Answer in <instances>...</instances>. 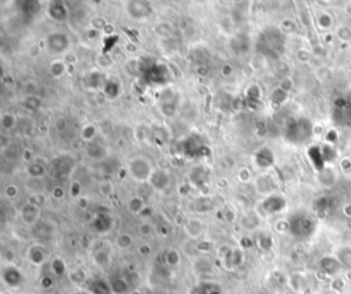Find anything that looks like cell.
I'll list each match as a JSON object with an SVG mask.
<instances>
[{"mask_svg": "<svg viewBox=\"0 0 351 294\" xmlns=\"http://www.w3.org/2000/svg\"><path fill=\"white\" fill-rule=\"evenodd\" d=\"M70 40L69 36L62 32H55L46 37V50L51 55H62L68 52Z\"/></svg>", "mask_w": 351, "mask_h": 294, "instance_id": "cell-4", "label": "cell"}, {"mask_svg": "<svg viewBox=\"0 0 351 294\" xmlns=\"http://www.w3.org/2000/svg\"><path fill=\"white\" fill-rule=\"evenodd\" d=\"M115 245H117L118 249L126 250V249H129L133 245V237L130 234H128V232H122L115 239Z\"/></svg>", "mask_w": 351, "mask_h": 294, "instance_id": "cell-31", "label": "cell"}, {"mask_svg": "<svg viewBox=\"0 0 351 294\" xmlns=\"http://www.w3.org/2000/svg\"><path fill=\"white\" fill-rule=\"evenodd\" d=\"M26 257H28L30 264H33V266L36 267L43 266V264L46 263L47 259L46 249H44V246L39 245V243H34V245H32V246L28 249Z\"/></svg>", "mask_w": 351, "mask_h": 294, "instance_id": "cell-12", "label": "cell"}, {"mask_svg": "<svg viewBox=\"0 0 351 294\" xmlns=\"http://www.w3.org/2000/svg\"><path fill=\"white\" fill-rule=\"evenodd\" d=\"M97 65H100L102 68H108L113 65V59L108 54H102L100 57H97Z\"/></svg>", "mask_w": 351, "mask_h": 294, "instance_id": "cell-43", "label": "cell"}, {"mask_svg": "<svg viewBox=\"0 0 351 294\" xmlns=\"http://www.w3.org/2000/svg\"><path fill=\"white\" fill-rule=\"evenodd\" d=\"M40 103H41V100H40L39 98H36V97H33V95H30V97H28V98H26V100H25V106H26V107H28V109H30V110L39 109Z\"/></svg>", "mask_w": 351, "mask_h": 294, "instance_id": "cell-40", "label": "cell"}, {"mask_svg": "<svg viewBox=\"0 0 351 294\" xmlns=\"http://www.w3.org/2000/svg\"><path fill=\"white\" fill-rule=\"evenodd\" d=\"M150 138L153 140V143H155L157 146H164L165 143H168L170 135L166 131V128L162 125H154L150 129Z\"/></svg>", "mask_w": 351, "mask_h": 294, "instance_id": "cell-16", "label": "cell"}, {"mask_svg": "<svg viewBox=\"0 0 351 294\" xmlns=\"http://www.w3.org/2000/svg\"><path fill=\"white\" fill-rule=\"evenodd\" d=\"M73 294H91L89 293V290L88 289H79L77 292H74Z\"/></svg>", "mask_w": 351, "mask_h": 294, "instance_id": "cell-56", "label": "cell"}, {"mask_svg": "<svg viewBox=\"0 0 351 294\" xmlns=\"http://www.w3.org/2000/svg\"><path fill=\"white\" fill-rule=\"evenodd\" d=\"M15 124H17V118L11 113H4V114L0 117V125L6 131L12 129V128L15 127Z\"/></svg>", "mask_w": 351, "mask_h": 294, "instance_id": "cell-33", "label": "cell"}, {"mask_svg": "<svg viewBox=\"0 0 351 294\" xmlns=\"http://www.w3.org/2000/svg\"><path fill=\"white\" fill-rule=\"evenodd\" d=\"M68 72V62L65 59H54L50 65V73L54 79L62 77Z\"/></svg>", "mask_w": 351, "mask_h": 294, "instance_id": "cell-24", "label": "cell"}, {"mask_svg": "<svg viewBox=\"0 0 351 294\" xmlns=\"http://www.w3.org/2000/svg\"><path fill=\"white\" fill-rule=\"evenodd\" d=\"M119 91H121V86H119L118 81L114 80V79H108V80L106 81V86L103 88V94H104L107 98H117Z\"/></svg>", "mask_w": 351, "mask_h": 294, "instance_id": "cell-26", "label": "cell"}, {"mask_svg": "<svg viewBox=\"0 0 351 294\" xmlns=\"http://www.w3.org/2000/svg\"><path fill=\"white\" fill-rule=\"evenodd\" d=\"M153 172V164L144 157H136L130 160L128 165V173L132 176V179L136 182H148Z\"/></svg>", "mask_w": 351, "mask_h": 294, "instance_id": "cell-2", "label": "cell"}, {"mask_svg": "<svg viewBox=\"0 0 351 294\" xmlns=\"http://www.w3.org/2000/svg\"><path fill=\"white\" fill-rule=\"evenodd\" d=\"M165 263L169 267H172V268L178 267L180 266V263H181V254L175 248L168 249L166 253H165Z\"/></svg>", "mask_w": 351, "mask_h": 294, "instance_id": "cell-25", "label": "cell"}, {"mask_svg": "<svg viewBox=\"0 0 351 294\" xmlns=\"http://www.w3.org/2000/svg\"><path fill=\"white\" fill-rule=\"evenodd\" d=\"M261 87L258 84H253L249 87L247 93H246V99H247V103L250 104H258V102H261Z\"/></svg>", "mask_w": 351, "mask_h": 294, "instance_id": "cell-27", "label": "cell"}, {"mask_svg": "<svg viewBox=\"0 0 351 294\" xmlns=\"http://www.w3.org/2000/svg\"><path fill=\"white\" fill-rule=\"evenodd\" d=\"M150 185L154 190L165 191L170 186V175L166 169H154L153 175L150 176Z\"/></svg>", "mask_w": 351, "mask_h": 294, "instance_id": "cell-7", "label": "cell"}, {"mask_svg": "<svg viewBox=\"0 0 351 294\" xmlns=\"http://www.w3.org/2000/svg\"><path fill=\"white\" fill-rule=\"evenodd\" d=\"M99 189H100L103 194H106V196H108V194L113 191V187H111V185H110L108 182H103V183H100Z\"/></svg>", "mask_w": 351, "mask_h": 294, "instance_id": "cell-49", "label": "cell"}, {"mask_svg": "<svg viewBox=\"0 0 351 294\" xmlns=\"http://www.w3.org/2000/svg\"><path fill=\"white\" fill-rule=\"evenodd\" d=\"M28 172L30 176H33V178H43L44 175H46V168H44V165L41 164V162H37V161H33L30 165H29L28 168Z\"/></svg>", "mask_w": 351, "mask_h": 294, "instance_id": "cell-32", "label": "cell"}, {"mask_svg": "<svg viewBox=\"0 0 351 294\" xmlns=\"http://www.w3.org/2000/svg\"><path fill=\"white\" fill-rule=\"evenodd\" d=\"M28 202L40 208L41 205H44V202H46V196H43V194H34L33 196H30V198H29Z\"/></svg>", "mask_w": 351, "mask_h": 294, "instance_id": "cell-44", "label": "cell"}, {"mask_svg": "<svg viewBox=\"0 0 351 294\" xmlns=\"http://www.w3.org/2000/svg\"><path fill=\"white\" fill-rule=\"evenodd\" d=\"M52 285H54V282H52L51 278H43V281H41V286L44 289H50L52 288Z\"/></svg>", "mask_w": 351, "mask_h": 294, "instance_id": "cell-50", "label": "cell"}, {"mask_svg": "<svg viewBox=\"0 0 351 294\" xmlns=\"http://www.w3.org/2000/svg\"><path fill=\"white\" fill-rule=\"evenodd\" d=\"M253 161L258 168L261 169H266V168L272 167L274 162V154L269 147H262L260 150H257L253 156Z\"/></svg>", "mask_w": 351, "mask_h": 294, "instance_id": "cell-10", "label": "cell"}, {"mask_svg": "<svg viewBox=\"0 0 351 294\" xmlns=\"http://www.w3.org/2000/svg\"><path fill=\"white\" fill-rule=\"evenodd\" d=\"M146 208H147V205H146V201L142 196H132L128 201V210L132 214L140 216Z\"/></svg>", "mask_w": 351, "mask_h": 294, "instance_id": "cell-21", "label": "cell"}, {"mask_svg": "<svg viewBox=\"0 0 351 294\" xmlns=\"http://www.w3.org/2000/svg\"><path fill=\"white\" fill-rule=\"evenodd\" d=\"M254 189L260 196H272L273 191L276 189V185H273V180L269 175H260L254 179Z\"/></svg>", "mask_w": 351, "mask_h": 294, "instance_id": "cell-11", "label": "cell"}, {"mask_svg": "<svg viewBox=\"0 0 351 294\" xmlns=\"http://www.w3.org/2000/svg\"><path fill=\"white\" fill-rule=\"evenodd\" d=\"M207 179H209V172H207L203 167L193 168L192 171L189 172V175H188L189 183L196 186V187H203V186H206Z\"/></svg>", "mask_w": 351, "mask_h": 294, "instance_id": "cell-14", "label": "cell"}, {"mask_svg": "<svg viewBox=\"0 0 351 294\" xmlns=\"http://www.w3.org/2000/svg\"><path fill=\"white\" fill-rule=\"evenodd\" d=\"M107 25V21L102 17H95L91 19V28L95 30H103Z\"/></svg>", "mask_w": 351, "mask_h": 294, "instance_id": "cell-39", "label": "cell"}, {"mask_svg": "<svg viewBox=\"0 0 351 294\" xmlns=\"http://www.w3.org/2000/svg\"><path fill=\"white\" fill-rule=\"evenodd\" d=\"M93 260H95V263H96L97 266L107 267L110 264V261H111V256H110V252H108L107 249L102 248L93 254Z\"/></svg>", "mask_w": 351, "mask_h": 294, "instance_id": "cell-29", "label": "cell"}, {"mask_svg": "<svg viewBox=\"0 0 351 294\" xmlns=\"http://www.w3.org/2000/svg\"><path fill=\"white\" fill-rule=\"evenodd\" d=\"M312 125L305 118L291 120L284 128V136L292 143H303L312 136Z\"/></svg>", "mask_w": 351, "mask_h": 294, "instance_id": "cell-1", "label": "cell"}, {"mask_svg": "<svg viewBox=\"0 0 351 294\" xmlns=\"http://www.w3.org/2000/svg\"><path fill=\"white\" fill-rule=\"evenodd\" d=\"M40 213H41V210H40L39 206L32 205L28 202L26 205H23L22 210H21V220H22L23 224L34 225L39 221Z\"/></svg>", "mask_w": 351, "mask_h": 294, "instance_id": "cell-13", "label": "cell"}, {"mask_svg": "<svg viewBox=\"0 0 351 294\" xmlns=\"http://www.w3.org/2000/svg\"><path fill=\"white\" fill-rule=\"evenodd\" d=\"M52 272L57 275V277H62L63 274L66 272V266L63 263L62 259H54L52 260Z\"/></svg>", "mask_w": 351, "mask_h": 294, "instance_id": "cell-35", "label": "cell"}, {"mask_svg": "<svg viewBox=\"0 0 351 294\" xmlns=\"http://www.w3.org/2000/svg\"><path fill=\"white\" fill-rule=\"evenodd\" d=\"M106 81L107 79L103 76L102 72H92L87 77V84L92 90H102L103 91V88L106 86Z\"/></svg>", "mask_w": 351, "mask_h": 294, "instance_id": "cell-20", "label": "cell"}, {"mask_svg": "<svg viewBox=\"0 0 351 294\" xmlns=\"http://www.w3.org/2000/svg\"><path fill=\"white\" fill-rule=\"evenodd\" d=\"M221 75L224 77H231L233 75V68L232 65L229 64H224L221 66Z\"/></svg>", "mask_w": 351, "mask_h": 294, "instance_id": "cell-48", "label": "cell"}, {"mask_svg": "<svg viewBox=\"0 0 351 294\" xmlns=\"http://www.w3.org/2000/svg\"><path fill=\"white\" fill-rule=\"evenodd\" d=\"M242 263H243V253H242L240 249H232L231 253L227 256V259L224 260V264H225L228 270L238 268V267L242 266Z\"/></svg>", "mask_w": 351, "mask_h": 294, "instance_id": "cell-19", "label": "cell"}, {"mask_svg": "<svg viewBox=\"0 0 351 294\" xmlns=\"http://www.w3.org/2000/svg\"><path fill=\"white\" fill-rule=\"evenodd\" d=\"M85 151H87V156L92 158V160H103L104 157L107 156L104 144L102 142H99V140H93L91 143H88Z\"/></svg>", "mask_w": 351, "mask_h": 294, "instance_id": "cell-15", "label": "cell"}, {"mask_svg": "<svg viewBox=\"0 0 351 294\" xmlns=\"http://www.w3.org/2000/svg\"><path fill=\"white\" fill-rule=\"evenodd\" d=\"M70 194L73 196H79L81 194V185H80L79 182H73L70 185Z\"/></svg>", "mask_w": 351, "mask_h": 294, "instance_id": "cell-47", "label": "cell"}, {"mask_svg": "<svg viewBox=\"0 0 351 294\" xmlns=\"http://www.w3.org/2000/svg\"><path fill=\"white\" fill-rule=\"evenodd\" d=\"M126 12L132 19H146L153 14V8L147 1H128Z\"/></svg>", "mask_w": 351, "mask_h": 294, "instance_id": "cell-6", "label": "cell"}, {"mask_svg": "<svg viewBox=\"0 0 351 294\" xmlns=\"http://www.w3.org/2000/svg\"><path fill=\"white\" fill-rule=\"evenodd\" d=\"M207 73H209V69L206 66H199L198 69H196V75L202 76V77H204Z\"/></svg>", "mask_w": 351, "mask_h": 294, "instance_id": "cell-51", "label": "cell"}, {"mask_svg": "<svg viewBox=\"0 0 351 294\" xmlns=\"http://www.w3.org/2000/svg\"><path fill=\"white\" fill-rule=\"evenodd\" d=\"M111 224H113V220H111V217L108 216V214H104V213H99L95 217V220H93V228L99 232V234H103V232H106V231H108L110 228H111Z\"/></svg>", "mask_w": 351, "mask_h": 294, "instance_id": "cell-22", "label": "cell"}, {"mask_svg": "<svg viewBox=\"0 0 351 294\" xmlns=\"http://www.w3.org/2000/svg\"><path fill=\"white\" fill-rule=\"evenodd\" d=\"M150 214H151V209H150V208H148V206H147V208H146V209H144V210H143L142 214H140V216H142V217H143V216H144V217H148Z\"/></svg>", "mask_w": 351, "mask_h": 294, "instance_id": "cell-55", "label": "cell"}, {"mask_svg": "<svg viewBox=\"0 0 351 294\" xmlns=\"http://www.w3.org/2000/svg\"><path fill=\"white\" fill-rule=\"evenodd\" d=\"M1 279L6 283L8 288H18L22 282V274L18 270L17 267L8 266L3 268L1 271Z\"/></svg>", "mask_w": 351, "mask_h": 294, "instance_id": "cell-9", "label": "cell"}, {"mask_svg": "<svg viewBox=\"0 0 351 294\" xmlns=\"http://www.w3.org/2000/svg\"><path fill=\"white\" fill-rule=\"evenodd\" d=\"M103 30H104V33H106L107 36H113L114 26L113 25H110V23H107V25H106V28L103 29Z\"/></svg>", "mask_w": 351, "mask_h": 294, "instance_id": "cell-53", "label": "cell"}, {"mask_svg": "<svg viewBox=\"0 0 351 294\" xmlns=\"http://www.w3.org/2000/svg\"><path fill=\"white\" fill-rule=\"evenodd\" d=\"M51 196L54 199H63L66 196V190L62 186H55L51 191Z\"/></svg>", "mask_w": 351, "mask_h": 294, "instance_id": "cell-42", "label": "cell"}, {"mask_svg": "<svg viewBox=\"0 0 351 294\" xmlns=\"http://www.w3.org/2000/svg\"><path fill=\"white\" fill-rule=\"evenodd\" d=\"M184 228H185V232H187L188 237L198 238L202 230H203V223H202V220L199 219H189L185 223Z\"/></svg>", "mask_w": 351, "mask_h": 294, "instance_id": "cell-23", "label": "cell"}, {"mask_svg": "<svg viewBox=\"0 0 351 294\" xmlns=\"http://www.w3.org/2000/svg\"><path fill=\"white\" fill-rule=\"evenodd\" d=\"M278 294H285V293H278Z\"/></svg>", "mask_w": 351, "mask_h": 294, "instance_id": "cell-59", "label": "cell"}, {"mask_svg": "<svg viewBox=\"0 0 351 294\" xmlns=\"http://www.w3.org/2000/svg\"><path fill=\"white\" fill-rule=\"evenodd\" d=\"M143 128L146 127H136L135 128V131H133V136H135V139H136L137 142H144L146 139L150 136V129H143Z\"/></svg>", "mask_w": 351, "mask_h": 294, "instance_id": "cell-38", "label": "cell"}, {"mask_svg": "<svg viewBox=\"0 0 351 294\" xmlns=\"http://www.w3.org/2000/svg\"><path fill=\"white\" fill-rule=\"evenodd\" d=\"M285 206H287V201L284 196H278V194H272V196H267L263 201H261L257 205L255 212L257 214H260L261 217H269L272 214L280 213Z\"/></svg>", "mask_w": 351, "mask_h": 294, "instance_id": "cell-3", "label": "cell"}, {"mask_svg": "<svg viewBox=\"0 0 351 294\" xmlns=\"http://www.w3.org/2000/svg\"><path fill=\"white\" fill-rule=\"evenodd\" d=\"M23 160H25V161L33 162V156H32V153H30L29 150H23Z\"/></svg>", "mask_w": 351, "mask_h": 294, "instance_id": "cell-54", "label": "cell"}, {"mask_svg": "<svg viewBox=\"0 0 351 294\" xmlns=\"http://www.w3.org/2000/svg\"><path fill=\"white\" fill-rule=\"evenodd\" d=\"M253 179V173L249 168H240L238 171V180L240 183H250Z\"/></svg>", "mask_w": 351, "mask_h": 294, "instance_id": "cell-37", "label": "cell"}, {"mask_svg": "<svg viewBox=\"0 0 351 294\" xmlns=\"http://www.w3.org/2000/svg\"><path fill=\"white\" fill-rule=\"evenodd\" d=\"M334 115V120H336L338 124L351 127V107L349 103H345L343 106H336V113Z\"/></svg>", "mask_w": 351, "mask_h": 294, "instance_id": "cell-17", "label": "cell"}, {"mask_svg": "<svg viewBox=\"0 0 351 294\" xmlns=\"http://www.w3.org/2000/svg\"><path fill=\"white\" fill-rule=\"evenodd\" d=\"M18 194H19V189H18L15 185H8L6 189H4V196H6L8 199L17 198Z\"/></svg>", "mask_w": 351, "mask_h": 294, "instance_id": "cell-41", "label": "cell"}, {"mask_svg": "<svg viewBox=\"0 0 351 294\" xmlns=\"http://www.w3.org/2000/svg\"><path fill=\"white\" fill-rule=\"evenodd\" d=\"M96 136L97 129L93 124H87V125H84L83 129H81V138H83V140H85V142H88V143L96 140Z\"/></svg>", "mask_w": 351, "mask_h": 294, "instance_id": "cell-30", "label": "cell"}, {"mask_svg": "<svg viewBox=\"0 0 351 294\" xmlns=\"http://www.w3.org/2000/svg\"><path fill=\"white\" fill-rule=\"evenodd\" d=\"M289 230L295 235L306 237L312 234V231L314 230V221L312 217H309V214H295L289 221Z\"/></svg>", "mask_w": 351, "mask_h": 294, "instance_id": "cell-5", "label": "cell"}, {"mask_svg": "<svg viewBox=\"0 0 351 294\" xmlns=\"http://www.w3.org/2000/svg\"><path fill=\"white\" fill-rule=\"evenodd\" d=\"M233 219H235V212H233L232 209H228L227 213H225V220L227 221H232Z\"/></svg>", "mask_w": 351, "mask_h": 294, "instance_id": "cell-52", "label": "cell"}, {"mask_svg": "<svg viewBox=\"0 0 351 294\" xmlns=\"http://www.w3.org/2000/svg\"><path fill=\"white\" fill-rule=\"evenodd\" d=\"M130 294H143V293H142V292H140V290H133V292H132V293H130Z\"/></svg>", "mask_w": 351, "mask_h": 294, "instance_id": "cell-57", "label": "cell"}, {"mask_svg": "<svg viewBox=\"0 0 351 294\" xmlns=\"http://www.w3.org/2000/svg\"><path fill=\"white\" fill-rule=\"evenodd\" d=\"M1 294H12V293H11V292H3Z\"/></svg>", "mask_w": 351, "mask_h": 294, "instance_id": "cell-58", "label": "cell"}, {"mask_svg": "<svg viewBox=\"0 0 351 294\" xmlns=\"http://www.w3.org/2000/svg\"><path fill=\"white\" fill-rule=\"evenodd\" d=\"M88 290L91 294H111V286L110 282H106L104 279H96L88 282Z\"/></svg>", "mask_w": 351, "mask_h": 294, "instance_id": "cell-18", "label": "cell"}, {"mask_svg": "<svg viewBox=\"0 0 351 294\" xmlns=\"http://www.w3.org/2000/svg\"><path fill=\"white\" fill-rule=\"evenodd\" d=\"M139 231H140V234H142L143 237H148V235H151V232H153V227H151V224H148V223H143V224L139 227Z\"/></svg>", "mask_w": 351, "mask_h": 294, "instance_id": "cell-45", "label": "cell"}, {"mask_svg": "<svg viewBox=\"0 0 351 294\" xmlns=\"http://www.w3.org/2000/svg\"><path fill=\"white\" fill-rule=\"evenodd\" d=\"M69 278H70V281L74 283V285H83V283H87V281H88V277H87V272L84 271V270H81V268H79V270H74V271L70 272V275H69Z\"/></svg>", "mask_w": 351, "mask_h": 294, "instance_id": "cell-34", "label": "cell"}, {"mask_svg": "<svg viewBox=\"0 0 351 294\" xmlns=\"http://www.w3.org/2000/svg\"><path fill=\"white\" fill-rule=\"evenodd\" d=\"M47 15L55 22H65L69 17L68 7L62 1H51L47 8Z\"/></svg>", "mask_w": 351, "mask_h": 294, "instance_id": "cell-8", "label": "cell"}, {"mask_svg": "<svg viewBox=\"0 0 351 294\" xmlns=\"http://www.w3.org/2000/svg\"><path fill=\"white\" fill-rule=\"evenodd\" d=\"M137 252L142 254V256H150V254H151V252H153V248H151L148 243H143V245H140V246H139Z\"/></svg>", "mask_w": 351, "mask_h": 294, "instance_id": "cell-46", "label": "cell"}, {"mask_svg": "<svg viewBox=\"0 0 351 294\" xmlns=\"http://www.w3.org/2000/svg\"><path fill=\"white\" fill-rule=\"evenodd\" d=\"M285 98H287V93L283 91L281 88H277V90L272 94V103L276 104V107H278V106L285 100Z\"/></svg>", "mask_w": 351, "mask_h": 294, "instance_id": "cell-36", "label": "cell"}, {"mask_svg": "<svg viewBox=\"0 0 351 294\" xmlns=\"http://www.w3.org/2000/svg\"><path fill=\"white\" fill-rule=\"evenodd\" d=\"M110 286H111V292L114 294H124L128 292L129 285L125 281L124 278H114L110 281Z\"/></svg>", "mask_w": 351, "mask_h": 294, "instance_id": "cell-28", "label": "cell"}]
</instances>
